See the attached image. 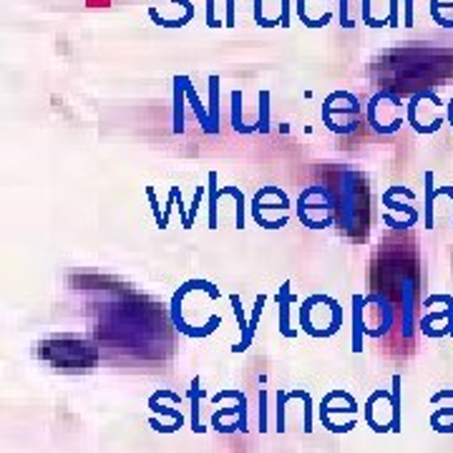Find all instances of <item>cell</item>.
<instances>
[{
	"mask_svg": "<svg viewBox=\"0 0 453 453\" xmlns=\"http://www.w3.org/2000/svg\"><path fill=\"white\" fill-rule=\"evenodd\" d=\"M229 192L237 196V226L242 229L244 226V199H242V195H240L237 189H232V187H229Z\"/></svg>",
	"mask_w": 453,
	"mask_h": 453,
	"instance_id": "1",
	"label": "cell"
}]
</instances>
